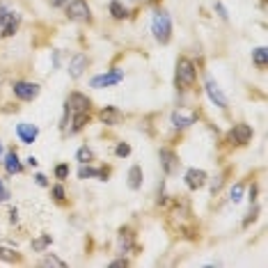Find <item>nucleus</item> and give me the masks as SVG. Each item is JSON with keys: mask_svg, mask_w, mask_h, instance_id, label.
<instances>
[{"mask_svg": "<svg viewBox=\"0 0 268 268\" xmlns=\"http://www.w3.org/2000/svg\"><path fill=\"white\" fill-rule=\"evenodd\" d=\"M204 184H206V172L204 170H188L186 172V186L190 188V190H200V188H204Z\"/></svg>", "mask_w": 268, "mask_h": 268, "instance_id": "obj_10", "label": "nucleus"}, {"mask_svg": "<svg viewBox=\"0 0 268 268\" xmlns=\"http://www.w3.org/2000/svg\"><path fill=\"white\" fill-rule=\"evenodd\" d=\"M7 14H9V7L5 5V2H0V21H2V19H5Z\"/></svg>", "mask_w": 268, "mask_h": 268, "instance_id": "obj_33", "label": "nucleus"}, {"mask_svg": "<svg viewBox=\"0 0 268 268\" xmlns=\"http://www.w3.org/2000/svg\"><path fill=\"white\" fill-rule=\"evenodd\" d=\"M85 124H89V112H76L74 124H71V133H78L81 128H85Z\"/></svg>", "mask_w": 268, "mask_h": 268, "instance_id": "obj_20", "label": "nucleus"}, {"mask_svg": "<svg viewBox=\"0 0 268 268\" xmlns=\"http://www.w3.org/2000/svg\"><path fill=\"white\" fill-rule=\"evenodd\" d=\"M158 158H161V165H163L165 174H174V172L179 170V158L174 151H170V149H161L158 151Z\"/></svg>", "mask_w": 268, "mask_h": 268, "instance_id": "obj_8", "label": "nucleus"}, {"mask_svg": "<svg viewBox=\"0 0 268 268\" xmlns=\"http://www.w3.org/2000/svg\"><path fill=\"white\" fill-rule=\"evenodd\" d=\"M195 78H197V69H195V64L188 58H179V62H177V76H174L177 87L179 89H190L195 85Z\"/></svg>", "mask_w": 268, "mask_h": 268, "instance_id": "obj_1", "label": "nucleus"}, {"mask_svg": "<svg viewBox=\"0 0 268 268\" xmlns=\"http://www.w3.org/2000/svg\"><path fill=\"white\" fill-rule=\"evenodd\" d=\"M216 9H218V14L223 16L225 21H227V19H229V14H227V9H225V7H223V5H220V2H216Z\"/></svg>", "mask_w": 268, "mask_h": 268, "instance_id": "obj_31", "label": "nucleus"}, {"mask_svg": "<svg viewBox=\"0 0 268 268\" xmlns=\"http://www.w3.org/2000/svg\"><path fill=\"white\" fill-rule=\"evenodd\" d=\"M53 197H55V200H64V188H62V186H53Z\"/></svg>", "mask_w": 268, "mask_h": 268, "instance_id": "obj_29", "label": "nucleus"}, {"mask_svg": "<svg viewBox=\"0 0 268 268\" xmlns=\"http://www.w3.org/2000/svg\"><path fill=\"white\" fill-rule=\"evenodd\" d=\"M142 186V167L140 165H133L131 170H128V188L131 190H138Z\"/></svg>", "mask_w": 268, "mask_h": 268, "instance_id": "obj_17", "label": "nucleus"}, {"mask_svg": "<svg viewBox=\"0 0 268 268\" xmlns=\"http://www.w3.org/2000/svg\"><path fill=\"white\" fill-rule=\"evenodd\" d=\"M115 154H117V156H128V154H131V147H128L126 142H119L117 149H115Z\"/></svg>", "mask_w": 268, "mask_h": 268, "instance_id": "obj_28", "label": "nucleus"}, {"mask_svg": "<svg viewBox=\"0 0 268 268\" xmlns=\"http://www.w3.org/2000/svg\"><path fill=\"white\" fill-rule=\"evenodd\" d=\"M206 94H208V99L213 101V103L218 105V108H227L229 105V101H227V97L223 94V89L218 87V82L213 81V78H206Z\"/></svg>", "mask_w": 268, "mask_h": 268, "instance_id": "obj_6", "label": "nucleus"}, {"mask_svg": "<svg viewBox=\"0 0 268 268\" xmlns=\"http://www.w3.org/2000/svg\"><path fill=\"white\" fill-rule=\"evenodd\" d=\"M0 156H2V144H0Z\"/></svg>", "mask_w": 268, "mask_h": 268, "instance_id": "obj_38", "label": "nucleus"}, {"mask_svg": "<svg viewBox=\"0 0 268 268\" xmlns=\"http://www.w3.org/2000/svg\"><path fill=\"white\" fill-rule=\"evenodd\" d=\"M252 60H254V64H257L259 69H266V48H264V46L254 48V51H252Z\"/></svg>", "mask_w": 268, "mask_h": 268, "instance_id": "obj_22", "label": "nucleus"}, {"mask_svg": "<svg viewBox=\"0 0 268 268\" xmlns=\"http://www.w3.org/2000/svg\"><path fill=\"white\" fill-rule=\"evenodd\" d=\"M89 5L87 0H71L67 5V16L71 21H89Z\"/></svg>", "mask_w": 268, "mask_h": 268, "instance_id": "obj_3", "label": "nucleus"}, {"mask_svg": "<svg viewBox=\"0 0 268 268\" xmlns=\"http://www.w3.org/2000/svg\"><path fill=\"white\" fill-rule=\"evenodd\" d=\"M151 32H154V39L161 41V44H167L172 37V19L167 12H156L154 19H151Z\"/></svg>", "mask_w": 268, "mask_h": 268, "instance_id": "obj_2", "label": "nucleus"}, {"mask_svg": "<svg viewBox=\"0 0 268 268\" xmlns=\"http://www.w3.org/2000/svg\"><path fill=\"white\" fill-rule=\"evenodd\" d=\"M197 122V115L195 112H184V110H174L172 112V124L174 128H188L190 124Z\"/></svg>", "mask_w": 268, "mask_h": 268, "instance_id": "obj_11", "label": "nucleus"}, {"mask_svg": "<svg viewBox=\"0 0 268 268\" xmlns=\"http://www.w3.org/2000/svg\"><path fill=\"white\" fill-rule=\"evenodd\" d=\"M14 97H19L21 101H32L39 94V85L37 82H28V81H19L14 82Z\"/></svg>", "mask_w": 268, "mask_h": 268, "instance_id": "obj_4", "label": "nucleus"}, {"mask_svg": "<svg viewBox=\"0 0 268 268\" xmlns=\"http://www.w3.org/2000/svg\"><path fill=\"white\" fill-rule=\"evenodd\" d=\"M51 243H53L51 234H41L39 238H35V241H32V250H35V252H44V250L51 246Z\"/></svg>", "mask_w": 268, "mask_h": 268, "instance_id": "obj_21", "label": "nucleus"}, {"mask_svg": "<svg viewBox=\"0 0 268 268\" xmlns=\"http://www.w3.org/2000/svg\"><path fill=\"white\" fill-rule=\"evenodd\" d=\"M124 78V74L122 71H110V74H99V76H94L92 78V87L94 89H103V87H110V85H117L119 81Z\"/></svg>", "mask_w": 268, "mask_h": 268, "instance_id": "obj_5", "label": "nucleus"}, {"mask_svg": "<svg viewBox=\"0 0 268 268\" xmlns=\"http://www.w3.org/2000/svg\"><path fill=\"white\" fill-rule=\"evenodd\" d=\"M55 177L60 179V181H64V179L69 177V165H58V167H55Z\"/></svg>", "mask_w": 268, "mask_h": 268, "instance_id": "obj_27", "label": "nucleus"}, {"mask_svg": "<svg viewBox=\"0 0 268 268\" xmlns=\"http://www.w3.org/2000/svg\"><path fill=\"white\" fill-rule=\"evenodd\" d=\"M110 266H112V268H117V266H128V261H126V259H117V261H112Z\"/></svg>", "mask_w": 268, "mask_h": 268, "instance_id": "obj_35", "label": "nucleus"}, {"mask_svg": "<svg viewBox=\"0 0 268 268\" xmlns=\"http://www.w3.org/2000/svg\"><path fill=\"white\" fill-rule=\"evenodd\" d=\"M131 246H133V234H131V229H122L119 231V250H122V254L128 252Z\"/></svg>", "mask_w": 268, "mask_h": 268, "instance_id": "obj_19", "label": "nucleus"}, {"mask_svg": "<svg viewBox=\"0 0 268 268\" xmlns=\"http://www.w3.org/2000/svg\"><path fill=\"white\" fill-rule=\"evenodd\" d=\"M28 165H30V167H37V158L30 156V158H28Z\"/></svg>", "mask_w": 268, "mask_h": 268, "instance_id": "obj_37", "label": "nucleus"}, {"mask_svg": "<svg viewBox=\"0 0 268 268\" xmlns=\"http://www.w3.org/2000/svg\"><path fill=\"white\" fill-rule=\"evenodd\" d=\"M16 28H19V14L9 9V14L0 21V32H2L5 37H12V35L16 32Z\"/></svg>", "mask_w": 268, "mask_h": 268, "instance_id": "obj_14", "label": "nucleus"}, {"mask_svg": "<svg viewBox=\"0 0 268 268\" xmlns=\"http://www.w3.org/2000/svg\"><path fill=\"white\" fill-rule=\"evenodd\" d=\"M0 257H2V259H7V261H12V259H19L16 254H12V252H9V250H2V247H0Z\"/></svg>", "mask_w": 268, "mask_h": 268, "instance_id": "obj_30", "label": "nucleus"}, {"mask_svg": "<svg viewBox=\"0 0 268 268\" xmlns=\"http://www.w3.org/2000/svg\"><path fill=\"white\" fill-rule=\"evenodd\" d=\"M110 14H112V19H124V16H126V7H124V5H122V2H119V0H112L110 2Z\"/></svg>", "mask_w": 268, "mask_h": 268, "instance_id": "obj_23", "label": "nucleus"}, {"mask_svg": "<svg viewBox=\"0 0 268 268\" xmlns=\"http://www.w3.org/2000/svg\"><path fill=\"white\" fill-rule=\"evenodd\" d=\"M229 195H231L229 200L234 202V204H238V202L243 200V186H241V184H236V186L231 188V193H229Z\"/></svg>", "mask_w": 268, "mask_h": 268, "instance_id": "obj_26", "label": "nucleus"}, {"mask_svg": "<svg viewBox=\"0 0 268 268\" xmlns=\"http://www.w3.org/2000/svg\"><path fill=\"white\" fill-rule=\"evenodd\" d=\"M9 197V190L5 186H2V181H0V202H5Z\"/></svg>", "mask_w": 268, "mask_h": 268, "instance_id": "obj_32", "label": "nucleus"}, {"mask_svg": "<svg viewBox=\"0 0 268 268\" xmlns=\"http://www.w3.org/2000/svg\"><path fill=\"white\" fill-rule=\"evenodd\" d=\"M78 177L81 179H89V177H99V179H103L108 177V170H94V167H89V165L82 163L81 165V170H78Z\"/></svg>", "mask_w": 268, "mask_h": 268, "instance_id": "obj_18", "label": "nucleus"}, {"mask_svg": "<svg viewBox=\"0 0 268 268\" xmlns=\"http://www.w3.org/2000/svg\"><path fill=\"white\" fill-rule=\"evenodd\" d=\"M229 140L236 142V144H247L252 140V128L247 124H236V126L229 131Z\"/></svg>", "mask_w": 268, "mask_h": 268, "instance_id": "obj_9", "label": "nucleus"}, {"mask_svg": "<svg viewBox=\"0 0 268 268\" xmlns=\"http://www.w3.org/2000/svg\"><path fill=\"white\" fill-rule=\"evenodd\" d=\"M76 161H81V163H89L92 161V149L89 147H81L76 151Z\"/></svg>", "mask_w": 268, "mask_h": 268, "instance_id": "obj_24", "label": "nucleus"}, {"mask_svg": "<svg viewBox=\"0 0 268 268\" xmlns=\"http://www.w3.org/2000/svg\"><path fill=\"white\" fill-rule=\"evenodd\" d=\"M67 108H71L74 112H89V99L81 92H74L67 101Z\"/></svg>", "mask_w": 268, "mask_h": 268, "instance_id": "obj_13", "label": "nucleus"}, {"mask_svg": "<svg viewBox=\"0 0 268 268\" xmlns=\"http://www.w3.org/2000/svg\"><path fill=\"white\" fill-rule=\"evenodd\" d=\"M16 135L21 138V142H25V144H30V142H35L37 140V135H39V128L35 126V124H19L16 126Z\"/></svg>", "mask_w": 268, "mask_h": 268, "instance_id": "obj_12", "label": "nucleus"}, {"mask_svg": "<svg viewBox=\"0 0 268 268\" xmlns=\"http://www.w3.org/2000/svg\"><path fill=\"white\" fill-rule=\"evenodd\" d=\"M35 181H37L39 186H48V179H46L44 174H37V177H35Z\"/></svg>", "mask_w": 268, "mask_h": 268, "instance_id": "obj_34", "label": "nucleus"}, {"mask_svg": "<svg viewBox=\"0 0 268 268\" xmlns=\"http://www.w3.org/2000/svg\"><path fill=\"white\" fill-rule=\"evenodd\" d=\"M5 170L9 172V174H19V172L23 170L21 161H19V156H16V151H9L7 156H5Z\"/></svg>", "mask_w": 268, "mask_h": 268, "instance_id": "obj_16", "label": "nucleus"}, {"mask_svg": "<svg viewBox=\"0 0 268 268\" xmlns=\"http://www.w3.org/2000/svg\"><path fill=\"white\" fill-rule=\"evenodd\" d=\"M89 60L85 53H76L74 58H71V62H69V76L71 78H81L82 74H85V69H87Z\"/></svg>", "mask_w": 268, "mask_h": 268, "instance_id": "obj_7", "label": "nucleus"}, {"mask_svg": "<svg viewBox=\"0 0 268 268\" xmlns=\"http://www.w3.org/2000/svg\"><path fill=\"white\" fill-rule=\"evenodd\" d=\"M41 266H55V268H64L67 264L62 259H58V257H53V254H48V257H44L41 259Z\"/></svg>", "mask_w": 268, "mask_h": 268, "instance_id": "obj_25", "label": "nucleus"}, {"mask_svg": "<svg viewBox=\"0 0 268 268\" xmlns=\"http://www.w3.org/2000/svg\"><path fill=\"white\" fill-rule=\"evenodd\" d=\"M99 119H101L103 124H108V126H115V124L122 122V112H119L117 108H112V105H105L103 110L99 112Z\"/></svg>", "mask_w": 268, "mask_h": 268, "instance_id": "obj_15", "label": "nucleus"}, {"mask_svg": "<svg viewBox=\"0 0 268 268\" xmlns=\"http://www.w3.org/2000/svg\"><path fill=\"white\" fill-rule=\"evenodd\" d=\"M64 2H67V0H51V5H53V7H62Z\"/></svg>", "mask_w": 268, "mask_h": 268, "instance_id": "obj_36", "label": "nucleus"}]
</instances>
